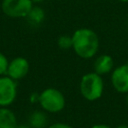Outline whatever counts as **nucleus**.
Returning <instances> with one entry per match:
<instances>
[{
	"label": "nucleus",
	"mask_w": 128,
	"mask_h": 128,
	"mask_svg": "<svg viewBox=\"0 0 128 128\" xmlns=\"http://www.w3.org/2000/svg\"><path fill=\"white\" fill-rule=\"evenodd\" d=\"M29 123L33 128H43L47 123V117L41 111H34L29 117Z\"/></svg>",
	"instance_id": "nucleus-11"
},
{
	"label": "nucleus",
	"mask_w": 128,
	"mask_h": 128,
	"mask_svg": "<svg viewBox=\"0 0 128 128\" xmlns=\"http://www.w3.org/2000/svg\"><path fill=\"white\" fill-rule=\"evenodd\" d=\"M90 128H111V127L107 124H95Z\"/></svg>",
	"instance_id": "nucleus-15"
},
{
	"label": "nucleus",
	"mask_w": 128,
	"mask_h": 128,
	"mask_svg": "<svg viewBox=\"0 0 128 128\" xmlns=\"http://www.w3.org/2000/svg\"><path fill=\"white\" fill-rule=\"evenodd\" d=\"M29 72V62L24 57H16L9 62L7 68L8 77L13 80H19L24 78Z\"/></svg>",
	"instance_id": "nucleus-7"
},
{
	"label": "nucleus",
	"mask_w": 128,
	"mask_h": 128,
	"mask_svg": "<svg viewBox=\"0 0 128 128\" xmlns=\"http://www.w3.org/2000/svg\"><path fill=\"white\" fill-rule=\"evenodd\" d=\"M81 95L88 101H95L101 98L104 91V81L102 76L95 72H90L82 76L79 84Z\"/></svg>",
	"instance_id": "nucleus-2"
},
{
	"label": "nucleus",
	"mask_w": 128,
	"mask_h": 128,
	"mask_svg": "<svg viewBox=\"0 0 128 128\" xmlns=\"http://www.w3.org/2000/svg\"><path fill=\"white\" fill-rule=\"evenodd\" d=\"M48 128H73L71 125L66 124V123H62V122H57V123H53L50 126H48Z\"/></svg>",
	"instance_id": "nucleus-14"
},
{
	"label": "nucleus",
	"mask_w": 128,
	"mask_h": 128,
	"mask_svg": "<svg viewBox=\"0 0 128 128\" xmlns=\"http://www.w3.org/2000/svg\"><path fill=\"white\" fill-rule=\"evenodd\" d=\"M72 48L83 59L94 57L99 48V38L96 32L89 28H79L72 35Z\"/></svg>",
	"instance_id": "nucleus-1"
},
{
	"label": "nucleus",
	"mask_w": 128,
	"mask_h": 128,
	"mask_svg": "<svg viewBox=\"0 0 128 128\" xmlns=\"http://www.w3.org/2000/svg\"><path fill=\"white\" fill-rule=\"evenodd\" d=\"M28 21L33 24V25H39L44 21L45 18V12L42 8L38 7V6H33L32 9L30 10V12L28 13L27 17Z\"/></svg>",
	"instance_id": "nucleus-10"
},
{
	"label": "nucleus",
	"mask_w": 128,
	"mask_h": 128,
	"mask_svg": "<svg viewBox=\"0 0 128 128\" xmlns=\"http://www.w3.org/2000/svg\"><path fill=\"white\" fill-rule=\"evenodd\" d=\"M43 110L49 113H58L65 107L66 100L63 93L53 87L46 88L39 94L38 100Z\"/></svg>",
	"instance_id": "nucleus-3"
},
{
	"label": "nucleus",
	"mask_w": 128,
	"mask_h": 128,
	"mask_svg": "<svg viewBox=\"0 0 128 128\" xmlns=\"http://www.w3.org/2000/svg\"><path fill=\"white\" fill-rule=\"evenodd\" d=\"M114 66V61L110 55L107 54H102L98 56L93 64V72L97 73L98 75H106L110 73L113 69Z\"/></svg>",
	"instance_id": "nucleus-8"
},
{
	"label": "nucleus",
	"mask_w": 128,
	"mask_h": 128,
	"mask_svg": "<svg viewBox=\"0 0 128 128\" xmlns=\"http://www.w3.org/2000/svg\"><path fill=\"white\" fill-rule=\"evenodd\" d=\"M126 103H127V105H128V93L126 94Z\"/></svg>",
	"instance_id": "nucleus-19"
},
{
	"label": "nucleus",
	"mask_w": 128,
	"mask_h": 128,
	"mask_svg": "<svg viewBox=\"0 0 128 128\" xmlns=\"http://www.w3.org/2000/svg\"><path fill=\"white\" fill-rule=\"evenodd\" d=\"M33 3H40V2H43L44 0H31Z\"/></svg>",
	"instance_id": "nucleus-18"
},
{
	"label": "nucleus",
	"mask_w": 128,
	"mask_h": 128,
	"mask_svg": "<svg viewBox=\"0 0 128 128\" xmlns=\"http://www.w3.org/2000/svg\"><path fill=\"white\" fill-rule=\"evenodd\" d=\"M32 7L31 0H3L1 4L3 13L11 18L27 17Z\"/></svg>",
	"instance_id": "nucleus-4"
},
{
	"label": "nucleus",
	"mask_w": 128,
	"mask_h": 128,
	"mask_svg": "<svg viewBox=\"0 0 128 128\" xmlns=\"http://www.w3.org/2000/svg\"><path fill=\"white\" fill-rule=\"evenodd\" d=\"M57 44L59 46V48L63 49V50H69L70 48H72V36H68V35H62L58 38L57 40Z\"/></svg>",
	"instance_id": "nucleus-12"
},
{
	"label": "nucleus",
	"mask_w": 128,
	"mask_h": 128,
	"mask_svg": "<svg viewBox=\"0 0 128 128\" xmlns=\"http://www.w3.org/2000/svg\"><path fill=\"white\" fill-rule=\"evenodd\" d=\"M17 96V85L15 80L8 76L0 77V107L11 105Z\"/></svg>",
	"instance_id": "nucleus-5"
},
{
	"label": "nucleus",
	"mask_w": 128,
	"mask_h": 128,
	"mask_svg": "<svg viewBox=\"0 0 128 128\" xmlns=\"http://www.w3.org/2000/svg\"><path fill=\"white\" fill-rule=\"evenodd\" d=\"M120 2H124V3H127L128 2V0H119Z\"/></svg>",
	"instance_id": "nucleus-20"
},
{
	"label": "nucleus",
	"mask_w": 128,
	"mask_h": 128,
	"mask_svg": "<svg viewBox=\"0 0 128 128\" xmlns=\"http://www.w3.org/2000/svg\"><path fill=\"white\" fill-rule=\"evenodd\" d=\"M17 120L15 114L6 107H0V128H16Z\"/></svg>",
	"instance_id": "nucleus-9"
},
{
	"label": "nucleus",
	"mask_w": 128,
	"mask_h": 128,
	"mask_svg": "<svg viewBox=\"0 0 128 128\" xmlns=\"http://www.w3.org/2000/svg\"><path fill=\"white\" fill-rule=\"evenodd\" d=\"M8 60L6 58V56L0 52V75H3L5 73H7V68H8Z\"/></svg>",
	"instance_id": "nucleus-13"
},
{
	"label": "nucleus",
	"mask_w": 128,
	"mask_h": 128,
	"mask_svg": "<svg viewBox=\"0 0 128 128\" xmlns=\"http://www.w3.org/2000/svg\"><path fill=\"white\" fill-rule=\"evenodd\" d=\"M116 128H128V126H127V125H125V124H122V125H119V126H117Z\"/></svg>",
	"instance_id": "nucleus-16"
},
{
	"label": "nucleus",
	"mask_w": 128,
	"mask_h": 128,
	"mask_svg": "<svg viewBox=\"0 0 128 128\" xmlns=\"http://www.w3.org/2000/svg\"><path fill=\"white\" fill-rule=\"evenodd\" d=\"M16 128H30V127H28L26 125H20V126H17Z\"/></svg>",
	"instance_id": "nucleus-17"
},
{
	"label": "nucleus",
	"mask_w": 128,
	"mask_h": 128,
	"mask_svg": "<svg viewBox=\"0 0 128 128\" xmlns=\"http://www.w3.org/2000/svg\"><path fill=\"white\" fill-rule=\"evenodd\" d=\"M113 88L122 94L128 93V63L116 67L111 74Z\"/></svg>",
	"instance_id": "nucleus-6"
}]
</instances>
